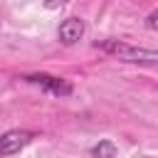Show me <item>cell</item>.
<instances>
[{"label":"cell","mask_w":158,"mask_h":158,"mask_svg":"<svg viewBox=\"0 0 158 158\" xmlns=\"http://www.w3.org/2000/svg\"><path fill=\"white\" fill-rule=\"evenodd\" d=\"M84 30H86V25H84L81 17H67V20H62V25L57 30V37H59L62 44H74L84 37Z\"/></svg>","instance_id":"277c9868"},{"label":"cell","mask_w":158,"mask_h":158,"mask_svg":"<svg viewBox=\"0 0 158 158\" xmlns=\"http://www.w3.org/2000/svg\"><path fill=\"white\" fill-rule=\"evenodd\" d=\"M94 47L116 57L118 62H126V64H138V67H156L158 64V49L133 47V44L121 42V40H96Z\"/></svg>","instance_id":"6da1fadb"},{"label":"cell","mask_w":158,"mask_h":158,"mask_svg":"<svg viewBox=\"0 0 158 158\" xmlns=\"http://www.w3.org/2000/svg\"><path fill=\"white\" fill-rule=\"evenodd\" d=\"M37 133L35 131H27V128H12V131H5L0 136V158H10L15 153H20Z\"/></svg>","instance_id":"3957f363"},{"label":"cell","mask_w":158,"mask_h":158,"mask_svg":"<svg viewBox=\"0 0 158 158\" xmlns=\"http://www.w3.org/2000/svg\"><path fill=\"white\" fill-rule=\"evenodd\" d=\"M20 79H25L27 84H35V86H40V89H44V91H49V94H54V96H72V91H74V86H72V81H67V79H62V77H52V74H25V77H20Z\"/></svg>","instance_id":"7a4b0ae2"},{"label":"cell","mask_w":158,"mask_h":158,"mask_svg":"<svg viewBox=\"0 0 158 158\" xmlns=\"http://www.w3.org/2000/svg\"><path fill=\"white\" fill-rule=\"evenodd\" d=\"M69 0H44V7L47 10H57V7H62V5H67Z\"/></svg>","instance_id":"52a82bcc"},{"label":"cell","mask_w":158,"mask_h":158,"mask_svg":"<svg viewBox=\"0 0 158 158\" xmlns=\"http://www.w3.org/2000/svg\"><path fill=\"white\" fill-rule=\"evenodd\" d=\"M91 158H116V143L104 138L91 148Z\"/></svg>","instance_id":"5b68a950"},{"label":"cell","mask_w":158,"mask_h":158,"mask_svg":"<svg viewBox=\"0 0 158 158\" xmlns=\"http://www.w3.org/2000/svg\"><path fill=\"white\" fill-rule=\"evenodd\" d=\"M146 27H148V30H158V10H153V12L146 17Z\"/></svg>","instance_id":"8992f818"}]
</instances>
